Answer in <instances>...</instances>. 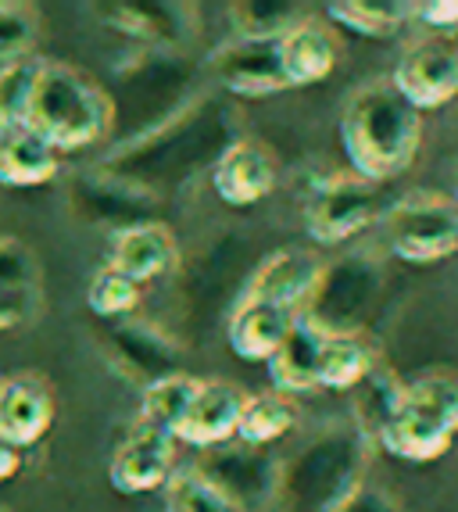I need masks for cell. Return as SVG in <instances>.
Listing matches in <instances>:
<instances>
[{
  "label": "cell",
  "instance_id": "obj_1",
  "mask_svg": "<svg viewBox=\"0 0 458 512\" xmlns=\"http://www.w3.org/2000/svg\"><path fill=\"white\" fill-rule=\"evenodd\" d=\"M340 147L358 180L380 187L412 169L423 147V115L391 83L362 86L340 115Z\"/></svg>",
  "mask_w": 458,
  "mask_h": 512
},
{
  "label": "cell",
  "instance_id": "obj_2",
  "mask_svg": "<svg viewBox=\"0 0 458 512\" xmlns=\"http://www.w3.org/2000/svg\"><path fill=\"white\" fill-rule=\"evenodd\" d=\"M115 101L90 72L68 61H43L29 94L26 122L58 154L94 147L115 129Z\"/></svg>",
  "mask_w": 458,
  "mask_h": 512
},
{
  "label": "cell",
  "instance_id": "obj_3",
  "mask_svg": "<svg viewBox=\"0 0 458 512\" xmlns=\"http://www.w3.org/2000/svg\"><path fill=\"white\" fill-rule=\"evenodd\" d=\"M376 437L401 462H433L448 455L458 437V380L433 373L401 384Z\"/></svg>",
  "mask_w": 458,
  "mask_h": 512
},
{
  "label": "cell",
  "instance_id": "obj_4",
  "mask_svg": "<svg viewBox=\"0 0 458 512\" xmlns=\"http://www.w3.org/2000/svg\"><path fill=\"white\" fill-rule=\"evenodd\" d=\"M380 215V187L369 180L351 176H333V180L319 183L312 190L305 205V233L312 244L323 248H337L348 244L351 237L373 226Z\"/></svg>",
  "mask_w": 458,
  "mask_h": 512
},
{
  "label": "cell",
  "instance_id": "obj_5",
  "mask_svg": "<svg viewBox=\"0 0 458 512\" xmlns=\"http://www.w3.org/2000/svg\"><path fill=\"white\" fill-rule=\"evenodd\" d=\"M387 237L401 262H444L458 251V205L448 197H408L387 219Z\"/></svg>",
  "mask_w": 458,
  "mask_h": 512
},
{
  "label": "cell",
  "instance_id": "obj_6",
  "mask_svg": "<svg viewBox=\"0 0 458 512\" xmlns=\"http://www.w3.org/2000/svg\"><path fill=\"white\" fill-rule=\"evenodd\" d=\"M391 90L401 101L412 104L419 115L441 111L451 101H458V40L430 36V40L408 47L394 65Z\"/></svg>",
  "mask_w": 458,
  "mask_h": 512
},
{
  "label": "cell",
  "instance_id": "obj_7",
  "mask_svg": "<svg viewBox=\"0 0 458 512\" xmlns=\"http://www.w3.org/2000/svg\"><path fill=\"white\" fill-rule=\"evenodd\" d=\"M176 470V437L136 423L108 462V480L119 495H151Z\"/></svg>",
  "mask_w": 458,
  "mask_h": 512
},
{
  "label": "cell",
  "instance_id": "obj_8",
  "mask_svg": "<svg viewBox=\"0 0 458 512\" xmlns=\"http://www.w3.org/2000/svg\"><path fill=\"white\" fill-rule=\"evenodd\" d=\"M176 262H179L176 233L158 219H140L111 233L108 262L104 265L122 273L126 280H133L136 287H147V283L169 276L176 269Z\"/></svg>",
  "mask_w": 458,
  "mask_h": 512
},
{
  "label": "cell",
  "instance_id": "obj_9",
  "mask_svg": "<svg viewBox=\"0 0 458 512\" xmlns=\"http://www.w3.org/2000/svg\"><path fill=\"white\" fill-rule=\"evenodd\" d=\"M58 405L47 380L33 373L0 380V441L11 448H33L51 434Z\"/></svg>",
  "mask_w": 458,
  "mask_h": 512
},
{
  "label": "cell",
  "instance_id": "obj_10",
  "mask_svg": "<svg viewBox=\"0 0 458 512\" xmlns=\"http://www.w3.org/2000/svg\"><path fill=\"white\" fill-rule=\"evenodd\" d=\"M43 312V265L26 240L0 237V333L29 326Z\"/></svg>",
  "mask_w": 458,
  "mask_h": 512
},
{
  "label": "cell",
  "instance_id": "obj_11",
  "mask_svg": "<svg viewBox=\"0 0 458 512\" xmlns=\"http://www.w3.org/2000/svg\"><path fill=\"white\" fill-rule=\"evenodd\" d=\"M280 169L272 151H265L255 140H237L219 154L212 169V187L222 205L229 208H251L276 190Z\"/></svg>",
  "mask_w": 458,
  "mask_h": 512
},
{
  "label": "cell",
  "instance_id": "obj_12",
  "mask_svg": "<svg viewBox=\"0 0 458 512\" xmlns=\"http://www.w3.org/2000/svg\"><path fill=\"white\" fill-rule=\"evenodd\" d=\"M247 394L229 380H201L187 416L176 430V444L190 448H219L237 437L240 412H244Z\"/></svg>",
  "mask_w": 458,
  "mask_h": 512
},
{
  "label": "cell",
  "instance_id": "obj_13",
  "mask_svg": "<svg viewBox=\"0 0 458 512\" xmlns=\"http://www.w3.org/2000/svg\"><path fill=\"white\" fill-rule=\"evenodd\" d=\"M330 326L319 323L315 316H294L287 337L276 348L265 366H269L272 387L287 398V394H308L319 391V366H323V344Z\"/></svg>",
  "mask_w": 458,
  "mask_h": 512
},
{
  "label": "cell",
  "instance_id": "obj_14",
  "mask_svg": "<svg viewBox=\"0 0 458 512\" xmlns=\"http://www.w3.org/2000/svg\"><path fill=\"white\" fill-rule=\"evenodd\" d=\"M276 58H280V72L287 90L315 86L333 76V69H337L340 61V43L323 22L301 18L294 29H287L276 40Z\"/></svg>",
  "mask_w": 458,
  "mask_h": 512
},
{
  "label": "cell",
  "instance_id": "obj_15",
  "mask_svg": "<svg viewBox=\"0 0 458 512\" xmlns=\"http://www.w3.org/2000/svg\"><path fill=\"white\" fill-rule=\"evenodd\" d=\"M215 72L219 83L237 97H269L287 90L276 40H233L215 54Z\"/></svg>",
  "mask_w": 458,
  "mask_h": 512
},
{
  "label": "cell",
  "instance_id": "obj_16",
  "mask_svg": "<svg viewBox=\"0 0 458 512\" xmlns=\"http://www.w3.org/2000/svg\"><path fill=\"white\" fill-rule=\"evenodd\" d=\"M319 283H323V265L312 251H280L258 265L244 298L269 301V305L294 312V305L319 291Z\"/></svg>",
  "mask_w": 458,
  "mask_h": 512
},
{
  "label": "cell",
  "instance_id": "obj_17",
  "mask_svg": "<svg viewBox=\"0 0 458 512\" xmlns=\"http://www.w3.org/2000/svg\"><path fill=\"white\" fill-rule=\"evenodd\" d=\"M61 172V154L29 122L0 126V187H43Z\"/></svg>",
  "mask_w": 458,
  "mask_h": 512
},
{
  "label": "cell",
  "instance_id": "obj_18",
  "mask_svg": "<svg viewBox=\"0 0 458 512\" xmlns=\"http://www.w3.org/2000/svg\"><path fill=\"white\" fill-rule=\"evenodd\" d=\"M290 323H294V312H287V308H276L269 301L255 298H240L226 330L229 351L240 362H269L276 355V348L283 344V337H287Z\"/></svg>",
  "mask_w": 458,
  "mask_h": 512
},
{
  "label": "cell",
  "instance_id": "obj_19",
  "mask_svg": "<svg viewBox=\"0 0 458 512\" xmlns=\"http://www.w3.org/2000/svg\"><path fill=\"white\" fill-rule=\"evenodd\" d=\"M376 369L373 348L365 337L351 330H330L323 344V366H319V387L323 391H351L362 387Z\"/></svg>",
  "mask_w": 458,
  "mask_h": 512
},
{
  "label": "cell",
  "instance_id": "obj_20",
  "mask_svg": "<svg viewBox=\"0 0 458 512\" xmlns=\"http://www.w3.org/2000/svg\"><path fill=\"white\" fill-rule=\"evenodd\" d=\"M197 387H201V380L179 373V369L169 376L151 380V384L144 387V394H140V427L162 430V434L176 437L179 423H183L190 402H194Z\"/></svg>",
  "mask_w": 458,
  "mask_h": 512
},
{
  "label": "cell",
  "instance_id": "obj_21",
  "mask_svg": "<svg viewBox=\"0 0 458 512\" xmlns=\"http://www.w3.org/2000/svg\"><path fill=\"white\" fill-rule=\"evenodd\" d=\"M326 15L365 40H391L412 18V4L405 0H333L326 4Z\"/></svg>",
  "mask_w": 458,
  "mask_h": 512
},
{
  "label": "cell",
  "instance_id": "obj_22",
  "mask_svg": "<svg viewBox=\"0 0 458 512\" xmlns=\"http://www.w3.org/2000/svg\"><path fill=\"white\" fill-rule=\"evenodd\" d=\"M165 491V512H244L237 498L222 491L212 477L197 466H183L172 470Z\"/></svg>",
  "mask_w": 458,
  "mask_h": 512
},
{
  "label": "cell",
  "instance_id": "obj_23",
  "mask_svg": "<svg viewBox=\"0 0 458 512\" xmlns=\"http://www.w3.org/2000/svg\"><path fill=\"white\" fill-rule=\"evenodd\" d=\"M101 11H108L104 22L111 29L144 43H172L183 33V15H176L179 8L169 4H104Z\"/></svg>",
  "mask_w": 458,
  "mask_h": 512
},
{
  "label": "cell",
  "instance_id": "obj_24",
  "mask_svg": "<svg viewBox=\"0 0 458 512\" xmlns=\"http://www.w3.org/2000/svg\"><path fill=\"white\" fill-rule=\"evenodd\" d=\"M294 423H297V409L283 394H255V398L244 402L237 437L247 448H265V444L283 441L294 430Z\"/></svg>",
  "mask_w": 458,
  "mask_h": 512
},
{
  "label": "cell",
  "instance_id": "obj_25",
  "mask_svg": "<svg viewBox=\"0 0 458 512\" xmlns=\"http://www.w3.org/2000/svg\"><path fill=\"white\" fill-rule=\"evenodd\" d=\"M111 351H115V359H119L122 366L144 376V387L151 384V380H158V376L176 373L172 362L165 359L169 351H165L162 337H154L147 326H133V323L115 326V333H111Z\"/></svg>",
  "mask_w": 458,
  "mask_h": 512
},
{
  "label": "cell",
  "instance_id": "obj_26",
  "mask_svg": "<svg viewBox=\"0 0 458 512\" xmlns=\"http://www.w3.org/2000/svg\"><path fill=\"white\" fill-rule=\"evenodd\" d=\"M297 4H269V0H247L229 8V26L237 40H280L305 15H297Z\"/></svg>",
  "mask_w": 458,
  "mask_h": 512
},
{
  "label": "cell",
  "instance_id": "obj_27",
  "mask_svg": "<svg viewBox=\"0 0 458 512\" xmlns=\"http://www.w3.org/2000/svg\"><path fill=\"white\" fill-rule=\"evenodd\" d=\"M140 294H144V287H136V283L126 280L122 273L101 265L94 273V280H90V287H86V305L101 319H122V316H129V312H136Z\"/></svg>",
  "mask_w": 458,
  "mask_h": 512
},
{
  "label": "cell",
  "instance_id": "obj_28",
  "mask_svg": "<svg viewBox=\"0 0 458 512\" xmlns=\"http://www.w3.org/2000/svg\"><path fill=\"white\" fill-rule=\"evenodd\" d=\"M40 40V15L29 4L0 0V61H26L36 58Z\"/></svg>",
  "mask_w": 458,
  "mask_h": 512
},
{
  "label": "cell",
  "instance_id": "obj_29",
  "mask_svg": "<svg viewBox=\"0 0 458 512\" xmlns=\"http://www.w3.org/2000/svg\"><path fill=\"white\" fill-rule=\"evenodd\" d=\"M36 69H40V58L11 61L8 69H4V76H0V126L26 122Z\"/></svg>",
  "mask_w": 458,
  "mask_h": 512
},
{
  "label": "cell",
  "instance_id": "obj_30",
  "mask_svg": "<svg viewBox=\"0 0 458 512\" xmlns=\"http://www.w3.org/2000/svg\"><path fill=\"white\" fill-rule=\"evenodd\" d=\"M412 18H419L430 33L455 40L458 36V0H426V4H412Z\"/></svg>",
  "mask_w": 458,
  "mask_h": 512
},
{
  "label": "cell",
  "instance_id": "obj_31",
  "mask_svg": "<svg viewBox=\"0 0 458 512\" xmlns=\"http://www.w3.org/2000/svg\"><path fill=\"white\" fill-rule=\"evenodd\" d=\"M337 512H391V505L383 502L376 491H351L340 498Z\"/></svg>",
  "mask_w": 458,
  "mask_h": 512
},
{
  "label": "cell",
  "instance_id": "obj_32",
  "mask_svg": "<svg viewBox=\"0 0 458 512\" xmlns=\"http://www.w3.org/2000/svg\"><path fill=\"white\" fill-rule=\"evenodd\" d=\"M18 470H22V452H18V448H11V444L0 441V484L15 480Z\"/></svg>",
  "mask_w": 458,
  "mask_h": 512
},
{
  "label": "cell",
  "instance_id": "obj_33",
  "mask_svg": "<svg viewBox=\"0 0 458 512\" xmlns=\"http://www.w3.org/2000/svg\"><path fill=\"white\" fill-rule=\"evenodd\" d=\"M455 205H458V169H455Z\"/></svg>",
  "mask_w": 458,
  "mask_h": 512
},
{
  "label": "cell",
  "instance_id": "obj_34",
  "mask_svg": "<svg viewBox=\"0 0 458 512\" xmlns=\"http://www.w3.org/2000/svg\"><path fill=\"white\" fill-rule=\"evenodd\" d=\"M4 69H8V61H0V76H4Z\"/></svg>",
  "mask_w": 458,
  "mask_h": 512
}]
</instances>
